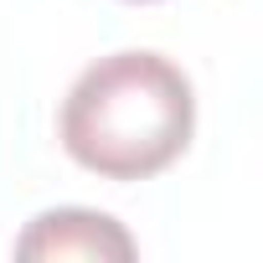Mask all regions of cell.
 I'll return each mask as SVG.
<instances>
[{
	"label": "cell",
	"mask_w": 263,
	"mask_h": 263,
	"mask_svg": "<svg viewBox=\"0 0 263 263\" xmlns=\"http://www.w3.org/2000/svg\"><path fill=\"white\" fill-rule=\"evenodd\" d=\"M196 129L191 78L160 52H108L62 98L57 140L103 181H150L171 171Z\"/></svg>",
	"instance_id": "obj_1"
},
{
	"label": "cell",
	"mask_w": 263,
	"mask_h": 263,
	"mask_svg": "<svg viewBox=\"0 0 263 263\" xmlns=\"http://www.w3.org/2000/svg\"><path fill=\"white\" fill-rule=\"evenodd\" d=\"M16 258H135V237H129L108 212L88 206H57L31 217V227L16 237Z\"/></svg>",
	"instance_id": "obj_2"
},
{
	"label": "cell",
	"mask_w": 263,
	"mask_h": 263,
	"mask_svg": "<svg viewBox=\"0 0 263 263\" xmlns=\"http://www.w3.org/2000/svg\"><path fill=\"white\" fill-rule=\"evenodd\" d=\"M135 6H145V0H135Z\"/></svg>",
	"instance_id": "obj_3"
}]
</instances>
